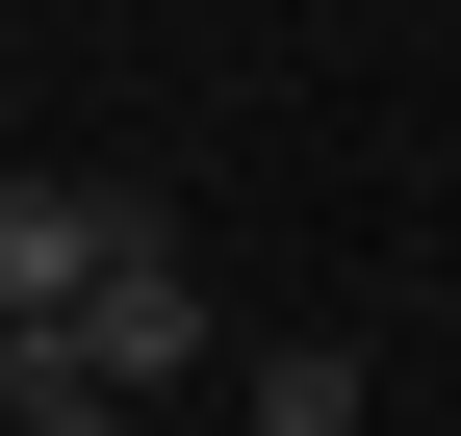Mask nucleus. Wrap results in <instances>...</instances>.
Instances as JSON below:
<instances>
[{
  "instance_id": "obj_2",
  "label": "nucleus",
  "mask_w": 461,
  "mask_h": 436,
  "mask_svg": "<svg viewBox=\"0 0 461 436\" xmlns=\"http://www.w3.org/2000/svg\"><path fill=\"white\" fill-rule=\"evenodd\" d=\"M0 359H77V386H129V411H154V386H205V257H180V232H154V257H129V283H103V308H77V334H0Z\"/></svg>"
},
{
  "instance_id": "obj_1",
  "label": "nucleus",
  "mask_w": 461,
  "mask_h": 436,
  "mask_svg": "<svg viewBox=\"0 0 461 436\" xmlns=\"http://www.w3.org/2000/svg\"><path fill=\"white\" fill-rule=\"evenodd\" d=\"M154 232H180L154 180H0V334H77V308L129 283Z\"/></svg>"
},
{
  "instance_id": "obj_3",
  "label": "nucleus",
  "mask_w": 461,
  "mask_h": 436,
  "mask_svg": "<svg viewBox=\"0 0 461 436\" xmlns=\"http://www.w3.org/2000/svg\"><path fill=\"white\" fill-rule=\"evenodd\" d=\"M359 411H384L359 334H257V436H359Z\"/></svg>"
}]
</instances>
